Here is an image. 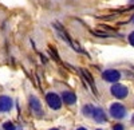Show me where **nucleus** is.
<instances>
[{"instance_id":"nucleus-1","label":"nucleus","mask_w":134,"mask_h":130,"mask_svg":"<svg viewBox=\"0 0 134 130\" xmlns=\"http://www.w3.org/2000/svg\"><path fill=\"white\" fill-rule=\"evenodd\" d=\"M46 101H47V105L54 110H59L60 106H62V99L58 94L55 93H48L46 95Z\"/></svg>"},{"instance_id":"nucleus-2","label":"nucleus","mask_w":134,"mask_h":130,"mask_svg":"<svg viewBox=\"0 0 134 130\" xmlns=\"http://www.w3.org/2000/svg\"><path fill=\"white\" fill-rule=\"evenodd\" d=\"M110 114H111V117L117 118V120H121V118L125 117L126 109H125V106L121 105V103H113L110 106Z\"/></svg>"},{"instance_id":"nucleus-3","label":"nucleus","mask_w":134,"mask_h":130,"mask_svg":"<svg viewBox=\"0 0 134 130\" xmlns=\"http://www.w3.org/2000/svg\"><path fill=\"white\" fill-rule=\"evenodd\" d=\"M110 91H111V94H113L115 98H118V99L126 98V95H127V89L125 87V86L119 84V83H115V84L111 86Z\"/></svg>"},{"instance_id":"nucleus-4","label":"nucleus","mask_w":134,"mask_h":130,"mask_svg":"<svg viewBox=\"0 0 134 130\" xmlns=\"http://www.w3.org/2000/svg\"><path fill=\"white\" fill-rule=\"evenodd\" d=\"M102 78L107 82H111V83H115L121 79V72L117 71V70H106L103 74H102Z\"/></svg>"},{"instance_id":"nucleus-5","label":"nucleus","mask_w":134,"mask_h":130,"mask_svg":"<svg viewBox=\"0 0 134 130\" xmlns=\"http://www.w3.org/2000/svg\"><path fill=\"white\" fill-rule=\"evenodd\" d=\"M30 107H31V110L35 113L38 117L43 115V109H42V103L40 101L36 98V97H30Z\"/></svg>"},{"instance_id":"nucleus-6","label":"nucleus","mask_w":134,"mask_h":130,"mask_svg":"<svg viewBox=\"0 0 134 130\" xmlns=\"http://www.w3.org/2000/svg\"><path fill=\"white\" fill-rule=\"evenodd\" d=\"M12 109V99L7 95L0 97V111H9Z\"/></svg>"},{"instance_id":"nucleus-7","label":"nucleus","mask_w":134,"mask_h":130,"mask_svg":"<svg viewBox=\"0 0 134 130\" xmlns=\"http://www.w3.org/2000/svg\"><path fill=\"white\" fill-rule=\"evenodd\" d=\"M91 115L94 117V120L99 123H102V122H106V114L102 109H94Z\"/></svg>"},{"instance_id":"nucleus-8","label":"nucleus","mask_w":134,"mask_h":130,"mask_svg":"<svg viewBox=\"0 0 134 130\" xmlns=\"http://www.w3.org/2000/svg\"><path fill=\"white\" fill-rule=\"evenodd\" d=\"M62 99H63V102L67 103V105H72V103L76 102V97H75V94H72V93H70V91H64V93L62 94Z\"/></svg>"},{"instance_id":"nucleus-9","label":"nucleus","mask_w":134,"mask_h":130,"mask_svg":"<svg viewBox=\"0 0 134 130\" xmlns=\"http://www.w3.org/2000/svg\"><path fill=\"white\" fill-rule=\"evenodd\" d=\"M81 74L83 75V77H86V81L90 83V86H91V89H93V91L97 94V89H95V83H94V81H93V77H91V74L88 72L87 70H81Z\"/></svg>"},{"instance_id":"nucleus-10","label":"nucleus","mask_w":134,"mask_h":130,"mask_svg":"<svg viewBox=\"0 0 134 130\" xmlns=\"http://www.w3.org/2000/svg\"><path fill=\"white\" fill-rule=\"evenodd\" d=\"M93 35H97V36H102V38H109V36H114L113 34H109V32H100V31H91Z\"/></svg>"},{"instance_id":"nucleus-11","label":"nucleus","mask_w":134,"mask_h":130,"mask_svg":"<svg viewBox=\"0 0 134 130\" xmlns=\"http://www.w3.org/2000/svg\"><path fill=\"white\" fill-rule=\"evenodd\" d=\"M3 129L4 130H21V129H16L15 126H14V123L12 122H4V125H3Z\"/></svg>"},{"instance_id":"nucleus-12","label":"nucleus","mask_w":134,"mask_h":130,"mask_svg":"<svg viewBox=\"0 0 134 130\" xmlns=\"http://www.w3.org/2000/svg\"><path fill=\"white\" fill-rule=\"evenodd\" d=\"M93 110H94V107H93L91 105H86V106L83 107V114H86V115H90V114L93 113Z\"/></svg>"},{"instance_id":"nucleus-13","label":"nucleus","mask_w":134,"mask_h":130,"mask_svg":"<svg viewBox=\"0 0 134 130\" xmlns=\"http://www.w3.org/2000/svg\"><path fill=\"white\" fill-rule=\"evenodd\" d=\"M129 42H130L131 46H134V32H131V34L129 35Z\"/></svg>"},{"instance_id":"nucleus-14","label":"nucleus","mask_w":134,"mask_h":130,"mask_svg":"<svg viewBox=\"0 0 134 130\" xmlns=\"http://www.w3.org/2000/svg\"><path fill=\"white\" fill-rule=\"evenodd\" d=\"M113 130H125V129H124V126H122L121 123H118V125H114Z\"/></svg>"},{"instance_id":"nucleus-15","label":"nucleus","mask_w":134,"mask_h":130,"mask_svg":"<svg viewBox=\"0 0 134 130\" xmlns=\"http://www.w3.org/2000/svg\"><path fill=\"white\" fill-rule=\"evenodd\" d=\"M78 130H87V129H86V127H79Z\"/></svg>"},{"instance_id":"nucleus-16","label":"nucleus","mask_w":134,"mask_h":130,"mask_svg":"<svg viewBox=\"0 0 134 130\" xmlns=\"http://www.w3.org/2000/svg\"><path fill=\"white\" fill-rule=\"evenodd\" d=\"M131 121H133V123H134V115H133V120H131Z\"/></svg>"},{"instance_id":"nucleus-17","label":"nucleus","mask_w":134,"mask_h":130,"mask_svg":"<svg viewBox=\"0 0 134 130\" xmlns=\"http://www.w3.org/2000/svg\"><path fill=\"white\" fill-rule=\"evenodd\" d=\"M51 130H59V129H51Z\"/></svg>"},{"instance_id":"nucleus-18","label":"nucleus","mask_w":134,"mask_h":130,"mask_svg":"<svg viewBox=\"0 0 134 130\" xmlns=\"http://www.w3.org/2000/svg\"><path fill=\"white\" fill-rule=\"evenodd\" d=\"M97 130H102V129H97Z\"/></svg>"},{"instance_id":"nucleus-19","label":"nucleus","mask_w":134,"mask_h":130,"mask_svg":"<svg viewBox=\"0 0 134 130\" xmlns=\"http://www.w3.org/2000/svg\"><path fill=\"white\" fill-rule=\"evenodd\" d=\"M133 21H134V16H133Z\"/></svg>"}]
</instances>
